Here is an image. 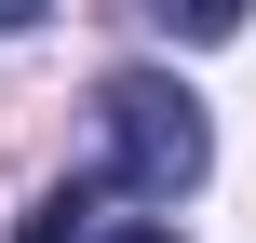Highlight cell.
<instances>
[{
	"label": "cell",
	"instance_id": "cell-2",
	"mask_svg": "<svg viewBox=\"0 0 256 243\" xmlns=\"http://www.w3.org/2000/svg\"><path fill=\"white\" fill-rule=\"evenodd\" d=\"M81 216H94V189H54V203H40V216H27V230H14V243H94V230H81Z\"/></svg>",
	"mask_w": 256,
	"mask_h": 243
},
{
	"label": "cell",
	"instance_id": "cell-3",
	"mask_svg": "<svg viewBox=\"0 0 256 243\" xmlns=\"http://www.w3.org/2000/svg\"><path fill=\"white\" fill-rule=\"evenodd\" d=\"M94 243H176V230H162V216H122V230H94Z\"/></svg>",
	"mask_w": 256,
	"mask_h": 243
},
{
	"label": "cell",
	"instance_id": "cell-1",
	"mask_svg": "<svg viewBox=\"0 0 256 243\" xmlns=\"http://www.w3.org/2000/svg\"><path fill=\"white\" fill-rule=\"evenodd\" d=\"M94 108H108V176H122L135 203H176V189H202L216 135H202L189 81H162V68H122V81H108Z\"/></svg>",
	"mask_w": 256,
	"mask_h": 243
}]
</instances>
